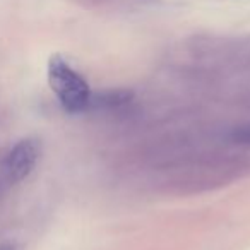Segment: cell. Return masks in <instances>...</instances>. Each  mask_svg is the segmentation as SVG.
<instances>
[{
    "label": "cell",
    "instance_id": "1",
    "mask_svg": "<svg viewBox=\"0 0 250 250\" xmlns=\"http://www.w3.org/2000/svg\"><path fill=\"white\" fill-rule=\"evenodd\" d=\"M48 84L65 111L69 113L87 111L91 98L89 84L60 55H53L48 60Z\"/></svg>",
    "mask_w": 250,
    "mask_h": 250
},
{
    "label": "cell",
    "instance_id": "2",
    "mask_svg": "<svg viewBox=\"0 0 250 250\" xmlns=\"http://www.w3.org/2000/svg\"><path fill=\"white\" fill-rule=\"evenodd\" d=\"M40 160V144L35 139H22L7 153L2 161V173L11 184L24 180Z\"/></svg>",
    "mask_w": 250,
    "mask_h": 250
},
{
    "label": "cell",
    "instance_id": "3",
    "mask_svg": "<svg viewBox=\"0 0 250 250\" xmlns=\"http://www.w3.org/2000/svg\"><path fill=\"white\" fill-rule=\"evenodd\" d=\"M130 100H132V93L127 89H113L96 94L91 93L87 110H115L130 103Z\"/></svg>",
    "mask_w": 250,
    "mask_h": 250
},
{
    "label": "cell",
    "instance_id": "4",
    "mask_svg": "<svg viewBox=\"0 0 250 250\" xmlns=\"http://www.w3.org/2000/svg\"><path fill=\"white\" fill-rule=\"evenodd\" d=\"M229 139L235 144H242V146H250V124L240 125L235 127L229 134Z\"/></svg>",
    "mask_w": 250,
    "mask_h": 250
},
{
    "label": "cell",
    "instance_id": "5",
    "mask_svg": "<svg viewBox=\"0 0 250 250\" xmlns=\"http://www.w3.org/2000/svg\"><path fill=\"white\" fill-rule=\"evenodd\" d=\"M0 250H16L12 245H0Z\"/></svg>",
    "mask_w": 250,
    "mask_h": 250
}]
</instances>
